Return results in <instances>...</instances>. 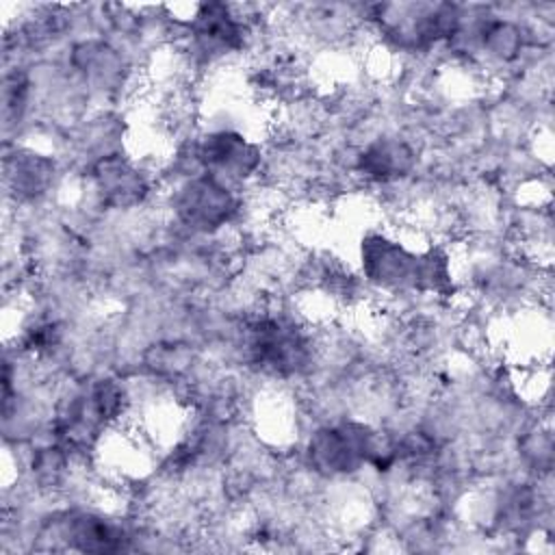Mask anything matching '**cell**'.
Segmentation results:
<instances>
[{
    "label": "cell",
    "mask_w": 555,
    "mask_h": 555,
    "mask_svg": "<svg viewBox=\"0 0 555 555\" xmlns=\"http://www.w3.org/2000/svg\"><path fill=\"white\" fill-rule=\"evenodd\" d=\"M43 533L59 540L63 551L76 553H119L130 548V535L115 518L85 507L56 512Z\"/></svg>",
    "instance_id": "obj_7"
},
{
    "label": "cell",
    "mask_w": 555,
    "mask_h": 555,
    "mask_svg": "<svg viewBox=\"0 0 555 555\" xmlns=\"http://www.w3.org/2000/svg\"><path fill=\"white\" fill-rule=\"evenodd\" d=\"M89 182L100 204L115 210L137 208L152 193L150 176L119 152L102 154L89 169Z\"/></svg>",
    "instance_id": "obj_9"
},
{
    "label": "cell",
    "mask_w": 555,
    "mask_h": 555,
    "mask_svg": "<svg viewBox=\"0 0 555 555\" xmlns=\"http://www.w3.org/2000/svg\"><path fill=\"white\" fill-rule=\"evenodd\" d=\"M416 167V150L401 137L384 134L356 154V171L373 184L405 180Z\"/></svg>",
    "instance_id": "obj_10"
},
{
    "label": "cell",
    "mask_w": 555,
    "mask_h": 555,
    "mask_svg": "<svg viewBox=\"0 0 555 555\" xmlns=\"http://www.w3.org/2000/svg\"><path fill=\"white\" fill-rule=\"evenodd\" d=\"M189 52L199 63H217L243 52L249 41V24L225 2L195 4L189 20L182 22Z\"/></svg>",
    "instance_id": "obj_6"
},
{
    "label": "cell",
    "mask_w": 555,
    "mask_h": 555,
    "mask_svg": "<svg viewBox=\"0 0 555 555\" xmlns=\"http://www.w3.org/2000/svg\"><path fill=\"white\" fill-rule=\"evenodd\" d=\"M369 20L395 48L425 52L449 43L457 33L464 7L455 2H384L371 4Z\"/></svg>",
    "instance_id": "obj_3"
},
{
    "label": "cell",
    "mask_w": 555,
    "mask_h": 555,
    "mask_svg": "<svg viewBox=\"0 0 555 555\" xmlns=\"http://www.w3.org/2000/svg\"><path fill=\"white\" fill-rule=\"evenodd\" d=\"M306 460L321 477H351L366 464L388 470L397 462V447L371 425L345 418L312 431L306 444Z\"/></svg>",
    "instance_id": "obj_2"
},
{
    "label": "cell",
    "mask_w": 555,
    "mask_h": 555,
    "mask_svg": "<svg viewBox=\"0 0 555 555\" xmlns=\"http://www.w3.org/2000/svg\"><path fill=\"white\" fill-rule=\"evenodd\" d=\"M364 278L386 291H418L447 295L453 291L451 258L440 247L410 249L405 243L371 232L360 243Z\"/></svg>",
    "instance_id": "obj_1"
},
{
    "label": "cell",
    "mask_w": 555,
    "mask_h": 555,
    "mask_svg": "<svg viewBox=\"0 0 555 555\" xmlns=\"http://www.w3.org/2000/svg\"><path fill=\"white\" fill-rule=\"evenodd\" d=\"M191 154L199 171L217 176L230 184L254 178L262 167L260 145L230 128L204 132L193 143Z\"/></svg>",
    "instance_id": "obj_8"
},
{
    "label": "cell",
    "mask_w": 555,
    "mask_h": 555,
    "mask_svg": "<svg viewBox=\"0 0 555 555\" xmlns=\"http://www.w3.org/2000/svg\"><path fill=\"white\" fill-rule=\"evenodd\" d=\"M243 351L260 373L280 379L304 375L314 362L312 336L284 314H258L247 321Z\"/></svg>",
    "instance_id": "obj_4"
},
{
    "label": "cell",
    "mask_w": 555,
    "mask_h": 555,
    "mask_svg": "<svg viewBox=\"0 0 555 555\" xmlns=\"http://www.w3.org/2000/svg\"><path fill=\"white\" fill-rule=\"evenodd\" d=\"M56 163L52 156L15 147L4 154V184L17 202H37L54 186Z\"/></svg>",
    "instance_id": "obj_11"
},
{
    "label": "cell",
    "mask_w": 555,
    "mask_h": 555,
    "mask_svg": "<svg viewBox=\"0 0 555 555\" xmlns=\"http://www.w3.org/2000/svg\"><path fill=\"white\" fill-rule=\"evenodd\" d=\"M69 63L76 74L98 91H115L126 82L128 76L124 54L102 39H85L74 43Z\"/></svg>",
    "instance_id": "obj_12"
},
{
    "label": "cell",
    "mask_w": 555,
    "mask_h": 555,
    "mask_svg": "<svg viewBox=\"0 0 555 555\" xmlns=\"http://www.w3.org/2000/svg\"><path fill=\"white\" fill-rule=\"evenodd\" d=\"M191 364V351L184 345L167 343V345H154L145 351V366L154 375L173 377L182 373Z\"/></svg>",
    "instance_id": "obj_13"
},
{
    "label": "cell",
    "mask_w": 555,
    "mask_h": 555,
    "mask_svg": "<svg viewBox=\"0 0 555 555\" xmlns=\"http://www.w3.org/2000/svg\"><path fill=\"white\" fill-rule=\"evenodd\" d=\"M169 210L178 225L195 234H217L241 212V197L230 182L206 171L180 180L169 195Z\"/></svg>",
    "instance_id": "obj_5"
}]
</instances>
